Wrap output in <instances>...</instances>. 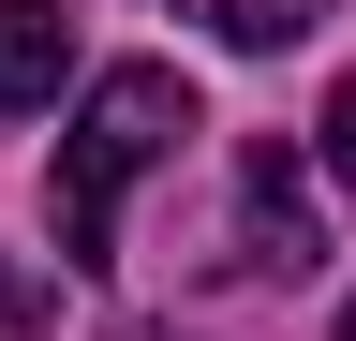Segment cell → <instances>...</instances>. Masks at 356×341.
Masks as SVG:
<instances>
[{
  "label": "cell",
  "mask_w": 356,
  "mask_h": 341,
  "mask_svg": "<svg viewBox=\"0 0 356 341\" xmlns=\"http://www.w3.org/2000/svg\"><path fill=\"white\" fill-rule=\"evenodd\" d=\"M178 134H193V90H178L163 60H119L104 90L74 104V134H60V193H44V223H60V267H104V238H119V193L149 178Z\"/></svg>",
  "instance_id": "cell-1"
},
{
  "label": "cell",
  "mask_w": 356,
  "mask_h": 341,
  "mask_svg": "<svg viewBox=\"0 0 356 341\" xmlns=\"http://www.w3.org/2000/svg\"><path fill=\"white\" fill-rule=\"evenodd\" d=\"M238 267H267V282H312V267H327V223H312V178H297L282 134L238 163Z\"/></svg>",
  "instance_id": "cell-2"
},
{
  "label": "cell",
  "mask_w": 356,
  "mask_h": 341,
  "mask_svg": "<svg viewBox=\"0 0 356 341\" xmlns=\"http://www.w3.org/2000/svg\"><path fill=\"white\" fill-rule=\"evenodd\" d=\"M60 74H74V0H0V119L60 104Z\"/></svg>",
  "instance_id": "cell-3"
},
{
  "label": "cell",
  "mask_w": 356,
  "mask_h": 341,
  "mask_svg": "<svg viewBox=\"0 0 356 341\" xmlns=\"http://www.w3.org/2000/svg\"><path fill=\"white\" fill-rule=\"evenodd\" d=\"M193 15L222 30V45H297V30L327 15V0H193Z\"/></svg>",
  "instance_id": "cell-4"
},
{
  "label": "cell",
  "mask_w": 356,
  "mask_h": 341,
  "mask_svg": "<svg viewBox=\"0 0 356 341\" xmlns=\"http://www.w3.org/2000/svg\"><path fill=\"white\" fill-rule=\"evenodd\" d=\"M44 312H60V297H44V282H30V267H15V252H0V341H30V326H44Z\"/></svg>",
  "instance_id": "cell-5"
},
{
  "label": "cell",
  "mask_w": 356,
  "mask_h": 341,
  "mask_svg": "<svg viewBox=\"0 0 356 341\" xmlns=\"http://www.w3.org/2000/svg\"><path fill=\"white\" fill-rule=\"evenodd\" d=\"M327 163H341V178H356V74H341V90H327Z\"/></svg>",
  "instance_id": "cell-6"
},
{
  "label": "cell",
  "mask_w": 356,
  "mask_h": 341,
  "mask_svg": "<svg viewBox=\"0 0 356 341\" xmlns=\"http://www.w3.org/2000/svg\"><path fill=\"white\" fill-rule=\"evenodd\" d=\"M341 341H356V312H341Z\"/></svg>",
  "instance_id": "cell-7"
}]
</instances>
